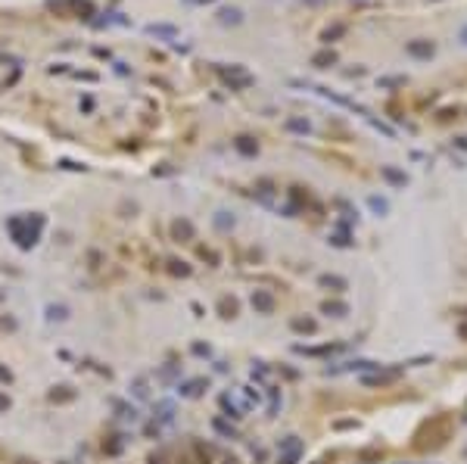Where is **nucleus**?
I'll list each match as a JSON object with an SVG mask.
<instances>
[{
  "instance_id": "f257e3e1",
  "label": "nucleus",
  "mask_w": 467,
  "mask_h": 464,
  "mask_svg": "<svg viewBox=\"0 0 467 464\" xmlns=\"http://www.w3.org/2000/svg\"><path fill=\"white\" fill-rule=\"evenodd\" d=\"M408 56H414V60H430V56L436 53V44L427 38H417V41H408Z\"/></svg>"
},
{
  "instance_id": "423d86ee",
  "label": "nucleus",
  "mask_w": 467,
  "mask_h": 464,
  "mask_svg": "<svg viewBox=\"0 0 467 464\" xmlns=\"http://www.w3.org/2000/svg\"><path fill=\"white\" fill-rule=\"evenodd\" d=\"M458 41H461V44L467 47V25H464V28H461V32H458Z\"/></svg>"
},
{
  "instance_id": "0eeeda50",
  "label": "nucleus",
  "mask_w": 467,
  "mask_h": 464,
  "mask_svg": "<svg viewBox=\"0 0 467 464\" xmlns=\"http://www.w3.org/2000/svg\"><path fill=\"white\" fill-rule=\"evenodd\" d=\"M0 408H7V399H0Z\"/></svg>"
},
{
  "instance_id": "39448f33",
  "label": "nucleus",
  "mask_w": 467,
  "mask_h": 464,
  "mask_svg": "<svg viewBox=\"0 0 467 464\" xmlns=\"http://www.w3.org/2000/svg\"><path fill=\"white\" fill-rule=\"evenodd\" d=\"M383 175H386L389 181H395V184H405V175H399V172H392V168H383Z\"/></svg>"
},
{
  "instance_id": "7ed1b4c3",
  "label": "nucleus",
  "mask_w": 467,
  "mask_h": 464,
  "mask_svg": "<svg viewBox=\"0 0 467 464\" xmlns=\"http://www.w3.org/2000/svg\"><path fill=\"white\" fill-rule=\"evenodd\" d=\"M221 22H240V10H221Z\"/></svg>"
},
{
  "instance_id": "f03ea898",
  "label": "nucleus",
  "mask_w": 467,
  "mask_h": 464,
  "mask_svg": "<svg viewBox=\"0 0 467 464\" xmlns=\"http://www.w3.org/2000/svg\"><path fill=\"white\" fill-rule=\"evenodd\" d=\"M311 63H315V66H321V69H324V66H333V63H336V56H333V53H327V50H324V53H318V56H315V60H311Z\"/></svg>"
},
{
  "instance_id": "20e7f679",
  "label": "nucleus",
  "mask_w": 467,
  "mask_h": 464,
  "mask_svg": "<svg viewBox=\"0 0 467 464\" xmlns=\"http://www.w3.org/2000/svg\"><path fill=\"white\" fill-rule=\"evenodd\" d=\"M237 147H240V153H256V144H249V137H240Z\"/></svg>"
},
{
  "instance_id": "6e6552de",
  "label": "nucleus",
  "mask_w": 467,
  "mask_h": 464,
  "mask_svg": "<svg viewBox=\"0 0 467 464\" xmlns=\"http://www.w3.org/2000/svg\"><path fill=\"white\" fill-rule=\"evenodd\" d=\"M311 4H318V0H311Z\"/></svg>"
}]
</instances>
